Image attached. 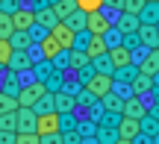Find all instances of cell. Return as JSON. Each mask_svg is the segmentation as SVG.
Masks as SVG:
<instances>
[{
	"label": "cell",
	"mask_w": 159,
	"mask_h": 144,
	"mask_svg": "<svg viewBox=\"0 0 159 144\" xmlns=\"http://www.w3.org/2000/svg\"><path fill=\"white\" fill-rule=\"evenodd\" d=\"M109 29H112V18H109L106 12H91V15H85V33L89 35L103 38Z\"/></svg>",
	"instance_id": "obj_1"
},
{
	"label": "cell",
	"mask_w": 159,
	"mask_h": 144,
	"mask_svg": "<svg viewBox=\"0 0 159 144\" xmlns=\"http://www.w3.org/2000/svg\"><path fill=\"white\" fill-rule=\"evenodd\" d=\"M47 88L41 85V82H27V85H21V91H18V106H24V109H33L35 103H39V97H44Z\"/></svg>",
	"instance_id": "obj_2"
},
{
	"label": "cell",
	"mask_w": 159,
	"mask_h": 144,
	"mask_svg": "<svg viewBox=\"0 0 159 144\" xmlns=\"http://www.w3.org/2000/svg\"><path fill=\"white\" fill-rule=\"evenodd\" d=\"M83 88L91 94V97H97V100H100V97H106V94L112 91V76H106V74H94V76H91V80L85 82Z\"/></svg>",
	"instance_id": "obj_3"
},
{
	"label": "cell",
	"mask_w": 159,
	"mask_h": 144,
	"mask_svg": "<svg viewBox=\"0 0 159 144\" xmlns=\"http://www.w3.org/2000/svg\"><path fill=\"white\" fill-rule=\"evenodd\" d=\"M59 133V115L47 112V115H35V135H56Z\"/></svg>",
	"instance_id": "obj_4"
},
{
	"label": "cell",
	"mask_w": 159,
	"mask_h": 144,
	"mask_svg": "<svg viewBox=\"0 0 159 144\" xmlns=\"http://www.w3.org/2000/svg\"><path fill=\"white\" fill-rule=\"evenodd\" d=\"M30 68H33V56H30V50L27 53H15L12 50V56H9V62H6V71H12V74H30Z\"/></svg>",
	"instance_id": "obj_5"
},
{
	"label": "cell",
	"mask_w": 159,
	"mask_h": 144,
	"mask_svg": "<svg viewBox=\"0 0 159 144\" xmlns=\"http://www.w3.org/2000/svg\"><path fill=\"white\" fill-rule=\"evenodd\" d=\"M148 115V106H144L142 97H127L124 100V109H121V118H130V121H142Z\"/></svg>",
	"instance_id": "obj_6"
},
{
	"label": "cell",
	"mask_w": 159,
	"mask_h": 144,
	"mask_svg": "<svg viewBox=\"0 0 159 144\" xmlns=\"http://www.w3.org/2000/svg\"><path fill=\"white\" fill-rule=\"evenodd\" d=\"M15 121H18V129H15V133H35V112H33V109L18 106Z\"/></svg>",
	"instance_id": "obj_7"
},
{
	"label": "cell",
	"mask_w": 159,
	"mask_h": 144,
	"mask_svg": "<svg viewBox=\"0 0 159 144\" xmlns=\"http://www.w3.org/2000/svg\"><path fill=\"white\" fill-rule=\"evenodd\" d=\"M50 38H53V41H56V44H59V47H62V50H71V47H74V33H71V29H68V27H65V24H62V21H59V24H56V27H53V29H50Z\"/></svg>",
	"instance_id": "obj_8"
},
{
	"label": "cell",
	"mask_w": 159,
	"mask_h": 144,
	"mask_svg": "<svg viewBox=\"0 0 159 144\" xmlns=\"http://www.w3.org/2000/svg\"><path fill=\"white\" fill-rule=\"evenodd\" d=\"M136 71H139V74H144V76H153L156 71H159V50H148L142 56V62L136 65Z\"/></svg>",
	"instance_id": "obj_9"
},
{
	"label": "cell",
	"mask_w": 159,
	"mask_h": 144,
	"mask_svg": "<svg viewBox=\"0 0 159 144\" xmlns=\"http://www.w3.org/2000/svg\"><path fill=\"white\" fill-rule=\"evenodd\" d=\"M106 56H109V62H112L115 71H118V68H130V65H133V53L127 50V47H112V50H106Z\"/></svg>",
	"instance_id": "obj_10"
},
{
	"label": "cell",
	"mask_w": 159,
	"mask_h": 144,
	"mask_svg": "<svg viewBox=\"0 0 159 144\" xmlns=\"http://www.w3.org/2000/svg\"><path fill=\"white\" fill-rule=\"evenodd\" d=\"M9 18H12V27H15V33H27V29L35 24V15H33L30 9H18V12H12Z\"/></svg>",
	"instance_id": "obj_11"
},
{
	"label": "cell",
	"mask_w": 159,
	"mask_h": 144,
	"mask_svg": "<svg viewBox=\"0 0 159 144\" xmlns=\"http://www.w3.org/2000/svg\"><path fill=\"white\" fill-rule=\"evenodd\" d=\"M53 112L56 115H68V112H77V100L65 91H56L53 94Z\"/></svg>",
	"instance_id": "obj_12"
},
{
	"label": "cell",
	"mask_w": 159,
	"mask_h": 144,
	"mask_svg": "<svg viewBox=\"0 0 159 144\" xmlns=\"http://www.w3.org/2000/svg\"><path fill=\"white\" fill-rule=\"evenodd\" d=\"M139 41H142L144 50H156V47H159V29L142 24V27H139Z\"/></svg>",
	"instance_id": "obj_13"
},
{
	"label": "cell",
	"mask_w": 159,
	"mask_h": 144,
	"mask_svg": "<svg viewBox=\"0 0 159 144\" xmlns=\"http://www.w3.org/2000/svg\"><path fill=\"white\" fill-rule=\"evenodd\" d=\"M112 27L118 29L121 35H130V33H139V27H142V24H139V18H136V15H127V12H121L118 21H115Z\"/></svg>",
	"instance_id": "obj_14"
},
{
	"label": "cell",
	"mask_w": 159,
	"mask_h": 144,
	"mask_svg": "<svg viewBox=\"0 0 159 144\" xmlns=\"http://www.w3.org/2000/svg\"><path fill=\"white\" fill-rule=\"evenodd\" d=\"M130 91H133V97H148V94L153 91V80L144 76V74H139L136 80L130 82Z\"/></svg>",
	"instance_id": "obj_15"
},
{
	"label": "cell",
	"mask_w": 159,
	"mask_h": 144,
	"mask_svg": "<svg viewBox=\"0 0 159 144\" xmlns=\"http://www.w3.org/2000/svg\"><path fill=\"white\" fill-rule=\"evenodd\" d=\"M139 24H148V27H156L159 24V3H144L142 12H139Z\"/></svg>",
	"instance_id": "obj_16"
},
{
	"label": "cell",
	"mask_w": 159,
	"mask_h": 144,
	"mask_svg": "<svg viewBox=\"0 0 159 144\" xmlns=\"http://www.w3.org/2000/svg\"><path fill=\"white\" fill-rule=\"evenodd\" d=\"M35 47H39V56H41V59H47V62H50L53 56H59V53H62V47H59L56 41L50 38V33H47V38H41Z\"/></svg>",
	"instance_id": "obj_17"
},
{
	"label": "cell",
	"mask_w": 159,
	"mask_h": 144,
	"mask_svg": "<svg viewBox=\"0 0 159 144\" xmlns=\"http://www.w3.org/2000/svg\"><path fill=\"white\" fill-rule=\"evenodd\" d=\"M115 129H118V138H127V141H133L139 133H142V129H139V121H130V118H121Z\"/></svg>",
	"instance_id": "obj_18"
},
{
	"label": "cell",
	"mask_w": 159,
	"mask_h": 144,
	"mask_svg": "<svg viewBox=\"0 0 159 144\" xmlns=\"http://www.w3.org/2000/svg\"><path fill=\"white\" fill-rule=\"evenodd\" d=\"M53 71L56 68H53L47 59H41V62H35L33 68H30V76H33V82H47V76H50Z\"/></svg>",
	"instance_id": "obj_19"
},
{
	"label": "cell",
	"mask_w": 159,
	"mask_h": 144,
	"mask_svg": "<svg viewBox=\"0 0 159 144\" xmlns=\"http://www.w3.org/2000/svg\"><path fill=\"white\" fill-rule=\"evenodd\" d=\"M9 47L15 53H27V50H33V38H30V33H12V38H9Z\"/></svg>",
	"instance_id": "obj_20"
},
{
	"label": "cell",
	"mask_w": 159,
	"mask_h": 144,
	"mask_svg": "<svg viewBox=\"0 0 159 144\" xmlns=\"http://www.w3.org/2000/svg\"><path fill=\"white\" fill-rule=\"evenodd\" d=\"M97 103H100V109L109 112V115H121V109H124V100H121L118 94H112V91H109L106 97H100Z\"/></svg>",
	"instance_id": "obj_21"
},
{
	"label": "cell",
	"mask_w": 159,
	"mask_h": 144,
	"mask_svg": "<svg viewBox=\"0 0 159 144\" xmlns=\"http://www.w3.org/2000/svg\"><path fill=\"white\" fill-rule=\"evenodd\" d=\"M33 15H35V24H39V27H44L47 33H50V29L59 24V18L53 15V9H50V6H47V9H41V12H33Z\"/></svg>",
	"instance_id": "obj_22"
},
{
	"label": "cell",
	"mask_w": 159,
	"mask_h": 144,
	"mask_svg": "<svg viewBox=\"0 0 159 144\" xmlns=\"http://www.w3.org/2000/svg\"><path fill=\"white\" fill-rule=\"evenodd\" d=\"M139 76V71H136V65H130V68H118V71H112V82H118V85H130L133 80Z\"/></svg>",
	"instance_id": "obj_23"
},
{
	"label": "cell",
	"mask_w": 159,
	"mask_h": 144,
	"mask_svg": "<svg viewBox=\"0 0 159 144\" xmlns=\"http://www.w3.org/2000/svg\"><path fill=\"white\" fill-rule=\"evenodd\" d=\"M50 9H53V15H56L59 21H65L68 15H74V12H77V0H59V3L50 6Z\"/></svg>",
	"instance_id": "obj_24"
},
{
	"label": "cell",
	"mask_w": 159,
	"mask_h": 144,
	"mask_svg": "<svg viewBox=\"0 0 159 144\" xmlns=\"http://www.w3.org/2000/svg\"><path fill=\"white\" fill-rule=\"evenodd\" d=\"M0 91L9 94V97H18V91H21V80H18V74L6 71V80H3V88H0Z\"/></svg>",
	"instance_id": "obj_25"
},
{
	"label": "cell",
	"mask_w": 159,
	"mask_h": 144,
	"mask_svg": "<svg viewBox=\"0 0 159 144\" xmlns=\"http://www.w3.org/2000/svg\"><path fill=\"white\" fill-rule=\"evenodd\" d=\"M62 24H65V27L71 29V33H83V29H85V15H83L80 9H77L74 15H68V18L62 21Z\"/></svg>",
	"instance_id": "obj_26"
},
{
	"label": "cell",
	"mask_w": 159,
	"mask_h": 144,
	"mask_svg": "<svg viewBox=\"0 0 159 144\" xmlns=\"http://www.w3.org/2000/svg\"><path fill=\"white\" fill-rule=\"evenodd\" d=\"M94 138H97V144H115L118 141V129L115 127H97Z\"/></svg>",
	"instance_id": "obj_27"
},
{
	"label": "cell",
	"mask_w": 159,
	"mask_h": 144,
	"mask_svg": "<svg viewBox=\"0 0 159 144\" xmlns=\"http://www.w3.org/2000/svg\"><path fill=\"white\" fill-rule=\"evenodd\" d=\"M89 65V56L83 50H68V71H80Z\"/></svg>",
	"instance_id": "obj_28"
},
{
	"label": "cell",
	"mask_w": 159,
	"mask_h": 144,
	"mask_svg": "<svg viewBox=\"0 0 159 144\" xmlns=\"http://www.w3.org/2000/svg\"><path fill=\"white\" fill-rule=\"evenodd\" d=\"M85 56H89V62L97 59V56H106V44H103V38H94V35H91L89 47H85Z\"/></svg>",
	"instance_id": "obj_29"
},
{
	"label": "cell",
	"mask_w": 159,
	"mask_h": 144,
	"mask_svg": "<svg viewBox=\"0 0 159 144\" xmlns=\"http://www.w3.org/2000/svg\"><path fill=\"white\" fill-rule=\"evenodd\" d=\"M77 133H80V138H94L97 124H94V121H89V118H83V121H77Z\"/></svg>",
	"instance_id": "obj_30"
},
{
	"label": "cell",
	"mask_w": 159,
	"mask_h": 144,
	"mask_svg": "<svg viewBox=\"0 0 159 144\" xmlns=\"http://www.w3.org/2000/svg\"><path fill=\"white\" fill-rule=\"evenodd\" d=\"M91 68H94V74H106V76H112V62H109V56H97V59H91Z\"/></svg>",
	"instance_id": "obj_31"
},
{
	"label": "cell",
	"mask_w": 159,
	"mask_h": 144,
	"mask_svg": "<svg viewBox=\"0 0 159 144\" xmlns=\"http://www.w3.org/2000/svg\"><path fill=\"white\" fill-rule=\"evenodd\" d=\"M139 129H142V135H156L159 133V121L150 115H144L142 121H139Z\"/></svg>",
	"instance_id": "obj_32"
},
{
	"label": "cell",
	"mask_w": 159,
	"mask_h": 144,
	"mask_svg": "<svg viewBox=\"0 0 159 144\" xmlns=\"http://www.w3.org/2000/svg\"><path fill=\"white\" fill-rule=\"evenodd\" d=\"M77 9L83 15H91V12H103V0H77Z\"/></svg>",
	"instance_id": "obj_33"
},
{
	"label": "cell",
	"mask_w": 159,
	"mask_h": 144,
	"mask_svg": "<svg viewBox=\"0 0 159 144\" xmlns=\"http://www.w3.org/2000/svg\"><path fill=\"white\" fill-rule=\"evenodd\" d=\"M77 112H68V115H59V133H68V129H77Z\"/></svg>",
	"instance_id": "obj_34"
},
{
	"label": "cell",
	"mask_w": 159,
	"mask_h": 144,
	"mask_svg": "<svg viewBox=\"0 0 159 144\" xmlns=\"http://www.w3.org/2000/svg\"><path fill=\"white\" fill-rule=\"evenodd\" d=\"M77 109H91V106H94L97 103V97H91V94L89 91H85V88H80V91H77Z\"/></svg>",
	"instance_id": "obj_35"
},
{
	"label": "cell",
	"mask_w": 159,
	"mask_h": 144,
	"mask_svg": "<svg viewBox=\"0 0 159 144\" xmlns=\"http://www.w3.org/2000/svg\"><path fill=\"white\" fill-rule=\"evenodd\" d=\"M35 115H47V112H53V94H44V97H39V103L33 106Z\"/></svg>",
	"instance_id": "obj_36"
},
{
	"label": "cell",
	"mask_w": 159,
	"mask_h": 144,
	"mask_svg": "<svg viewBox=\"0 0 159 144\" xmlns=\"http://www.w3.org/2000/svg\"><path fill=\"white\" fill-rule=\"evenodd\" d=\"M12 33H15V27H12V18H9V15H0V41H9Z\"/></svg>",
	"instance_id": "obj_37"
},
{
	"label": "cell",
	"mask_w": 159,
	"mask_h": 144,
	"mask_svg": "<svg viewBox=\"0 0 159 144\" xmlns=\"http://www.w3.org/2000/svg\"><path fill=\"white\" fill-rule=\"evenodd\" d=\"M15 109H18V100L0 91V115H9V112H15Z\"/></svg>",
	"instance_id": "obj_38"
},
{
	"label": "cell",
	"mask_w": 159,
	"mask_h": 144,
	"mask_svg": "<svg viewBox=\"0 0 159 144\" xmlns=\"http://www.w3.org/2000/svg\"><path fill=\"white\" fill-rule=\"evenodd\" d=\"M121 47H127L130 53H136L139 47H142V41H139V33H130V35H121Z\"/></svg>",
	"instance_id": "obj_39"
},
{
	"label": "cell",
	"mask_w": 159,
	"mask_h": 144,
	"mask_svg": "<svg viewBox=\"0 0 159 144\" xmlns=\"http://www.w3.org/2000/svg\"><path fill=\"white\" fill-rule=\"evenodd\" d=\"M18 9H24V0H0V15H12Z\"/></svg>",
	"instance_id": "obj_40"
},
{
	"label": "cell",
	"mask_w": 159,
	"mask_h": 144,
	"mask_svg": "<svg viewBox=\"0 0 159 144\" xmlns=\"http://www.w3.org/2000/svg\"><path fill=\"white\" fill-rule=\"evenodd\" d=\"M15 112H18V109H15ZM15 112H9V115H0V129H6V133H15V129H18Z\"/></svg>",
	"instance_id": "obj_41"
},
{
	"label": "cell",
	"mask_w": 159,
	"mask_h": 144,
	"mask_svg": "<svg viewBox=\"0 0 159 144\" xmlns=\"http://www.w3.org/2000/svg\"><path fill=\"white\" fill-rule=\"evenodd\" d=\"M103 44H106V50H112V47H121V33L112 27L106 35H103Z\"/></svg>",
	"instance_id": "obj_42"
},
{
	"label": "cell",
	"mask_w": 159,
	"mask_h": 144,
	"mask_svg": "<svg viewBox=\"0 0 159 144\" xmlns=\"http://www.w3.org/2000/svg\"><path fill=\"white\" fill-rule=\"evenodd\" d=\"M89 41H91V35L85 33V29H83V33H74V47H71V50H83V53H85Z\"/></svg>",
	"instance_id": "obj_43"
},
{
	"label": "cell",
	"mask_w": 159,
	"mask_h": 144,
	"mask_svg": "<svg viewBox=\"0 0 159 144\" xmlns=\"http://www.w3.org/2000/svg\"><path fill=\"white\" fill-rule=\"evenodd\" d=\"M50 65H53L56 71H62V74H65V71H68V50H62L59 56H53V59H50Z\"/></svg>",
	"instance_id": "obj_44"
},
{
	"label": "cell",
	"mask_w": 159,
	"mask_h": 144,
	"mask_svg": "<svg viewBox=\"0 0 159 144\" xmlns=\"http://www.w3.org/2000/svg\"><path fill=\"white\" fill-rule=\"evenodd\" d=\"M27 33H30V38H33V44H39L41 38H47V29H44V27H39V24H33Z\"/></svg>",
	"instance_id": "obj_45"
},
{
	"label": "cell",
	"mask_w": 159,
	"mask_h": 144,
	"mask_svg": "<svg viewBox=\"0 0 159 144\" xmlns=\"http://www.w3.org/2000/svg\"><path fill=\"white\" fill-rule=\"evenodd\" d=\"M15 144H39L35 133H15Z\"/></svg>",
	"instance_id": "obj_46"
},
{
	"label": "cell",
	"mask_w": 159,
	"mask_h": 144,
	"mask_svg": "<svg viewBox=\"0 0 159 144\" xmlns=\"http://www.w3.org/2000/svg\"><path fill=\"white\" fill-rule=\"evenodd\" d=\"M142 6H144V0H124V12L127 15H139Z\"/></svg>",
	"instance_id": "obj_47"
},
{
	"label": "cell",
	"mask_w": 159,
	"mask_h": 144,
	"mask_svg": "<svg viewBox=\"0 0 159 144\" xmlns=\"http://www.w3.org/2000/svg\"><path fill=\"white\" fill-rule=\"evenodd\" d=\"M91 76H94V68H91V62L85 65V68H80V71H77V80H80V85H85V82H89Z\"/></svg>",
	"instance_id": "obj_48"
},
{
	"label": "cell",
	"mask_w": 159,
	"mask_h": 144,
	"mask_svg": "<svg viewBox=\"0 0 159 144\" xmlns=\"http://www.w3.org/2000/svg\"><path fill=\"white\" fill-rule=\"evenodd\" d=\"M9 56H12V47H9V41H0V68H6Z\"/></svg>",
	"instance_id": "obj_49"
},
{
	"label": "cell",
	"mask_w": 159,
	"mask_h": 144,
	"mask_svg": "<svg viewBox=\"0 0 159 144\" xmlns=\"http://www.w3.org/2000/svg\"><path fill=\"white\" fill-rule=\"evenodd\" d=\"M59 135H62V144H80V141H83L77 129H68V133H59Z\"/></svg>",
	"instance_id": "obj_50"
},
{
	"label": "cell",
	"mask_w": 159,
	"mask_h": 144,
	"mask_svg": "<svg viewBox=\"0 0 159 144\" xmlns=\"http://www.w3.org/2000/svg\"><path fill=\"white\" fill-rule=\"evenodd\" d=\"M39 144H62V135H39Z\"/></svg>",
	"instance_id": "obj_51"
},
{
	"label": "cell",
	"mask_w": 159,
	"mask_h": 144,
	"mask_svg": "<svg viewBox=\"0 0 159 144\" xmlns=\"http://www.w3.org/2000/svg\"><path fill=\"white\" fill-rule=\"evenodd\" d=\"M103 6H112V9L118 12V15L124 12V0H103Z\"/></svg>",
	"instance_id": "obj_52"
},
{
	"label": "cell",
	"mask_w": 159,
	"mask_h": 144,
	"mask_svg": "<svg viewBox=\"0 0 159 144\" xmlns=\"http://www.w3.org/2000/svg\"><path fill=\"white\" fill-rule=\"evenodd\" d=\"M0 144H15V133H6V129H0Z\"/></svg>",
	"instance_id": "obj_53"
},
{
	"label": "cell",
	"mask_w": 159,
	"mask_h": 144,
	"mask_svg": "<svg viewBox=\"0 0 159 144\" xmlns=\"http://www.w3.org/2000/svg\"><path fill=\"white\" fill-rule=\"evenodd\" d=\"M133 144H153V135H142L139 133L136 138H133Z\"/></svg>",
	"instance_id": "obj_54"
},
{
	"label": "cell",
	"mask_w": 159,
	"mask_h": 144,
	"mask_svg": "<svg viewBox=\"0 0 159 144\" xmlns=\"http://www.w3.org/2000/svg\"><path fill=\"white\" fill-rule=\"evenodd\" d=\"M41 9H47V0H33V9L30 12H41Z\"/></svg>",
	"instance_id": "obj_55"
},
{
	"label": "cell",
	"mask_w": 159,
	"mask_h": 144,
	"mask_svg": "<svg viewBox=\"0 0 159 144\" xmlns=\"http://www.w3.org/2000/svg\"><path fill=\"white\" fill-rule=\"evenodd\" d=\"M150 80H153V85L159 88V71H156V74H153V76H150Z\"/></svg>",
	"instance_id": "obj_56"
},
{
	"label": "cell",
	"mask_w": 159,
	"mask_h": 144,
	"mask_svg": "<svg viewBox=\"0 0 159 144\" xmlns=\"http://www.w3.org/2000/svg\"><path fill=\"white\" fill-rule=\"evenodd\" d=\"M80 144H97V138H83Z\"/></svg>",
	"instance_id": "obj_57"
},
{
	"label": "cell",
	"mask_w": 159,
	"mask_h": 144,
	"mask_svg": "<svg viewBox=\"0 0 159 144\" xmlns=\"http://www.w3.org/2000/svg\"><path fill=\"white\" fill-rule=\"evenodd\" d=\"M115 144H133V141H127V138H118V141H115Z\"/></svg>",
	"instance_id": "obj_58"
},
{
	"label": "cell",
	"mask_w": 159,
	"mask_h": 144,
	"mask_svg": "<svg viewBox=\"0 0 159 144\" xmlns=\"http://www.w3.org/2000/svg\"><path fill=\"white\" fill-rule=\"evenodd\" d=\"M56 3H59V0H47V6H56Z\"/></svg>",
	"instance_id": "obj_59"
},
{
	"label": "cell",
	"mask_w": 159,
	"mask_h": 144,
	"mask_svg": "<svg viewBox=\"0 0 159 144\" xmlns=\"http://www.w3.org/2000/svg\"><path fill=\"white\" fill-rule=\"evenodd\" d=\"M153 144H159V133H156V135H153Z\"/></svg>",
	"instance_id": "obj_60"
},
{
	"label": "cell",
	"mask_w": 159,
	"mask_h": 144,
	"mask_svg": "<svg viewBox=\"0 0 159 144\" xmlns=\"http://www.w3.org/2000/svg\"><path fill=\"white\" fill-rule=\"evenodd\" d=\"M144 3H159V0H144Z\"/></svg>",
	"instance_id": "obj_61"
},
{
	"label": "cell",
	"mask_w": 159,
	"mask_h": 144,
	"mask_svg": "<svg viewBox=\"0 0 159 144\" xmlns=\"http://www.w3.org/2000/svg\"><path fill=\"white\" fill-rule=\"evenodd\" d=\"M156 50H159V47H156Z\"/></svg>",
	"instance_id": "obj_62"
}]
</instances>
